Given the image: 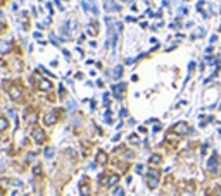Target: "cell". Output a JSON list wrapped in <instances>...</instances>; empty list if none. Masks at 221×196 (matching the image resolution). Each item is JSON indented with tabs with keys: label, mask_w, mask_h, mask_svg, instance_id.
Wrapping results in <instances>:
<instances>
[{
	"label": "cell",
	"mask_w": 221,
	"mask_h": 196,
	"mask_svg": "<svg viewBox=\"0 0 221 196\" xmlns=\"http://www.w3.org/2000/svg\"><path fill=\"white\" fill-rule=\"evenodd\" d=\"M124 89H126V84H124V83H121V84H114L113 86L114 96H116V98H121V96H123V93H124Z\"/></svg>",
	"instance_id": "obj_6"
},
{
	"label": "cell",
	"mask_w": 221,
	"mask_h": 196,
	"mask_svg": "<svg viewBox=\"0 0 221 196\" xmlns=\"http://www.w3.org/2000/svg\"><path fill=\"white\" fill-rule=\"evenodd\" d=\"M123 2H124V0H123Z\"/></svg>",
	"instance_id": "obj_29"
},
{
	"label": "cell",
	"mask_w": 221,
	"mask_h": 196,
	"mask_svg": "<svg viewBox=\"0 0 221 196\" xmlns=\"http://www.w3.org/2000/svg\"><path fill=\"white\" fill-rule=\"evenodd\" d=\"M55 121H57V115L54 114V112H52V114H49V115L45 117V124H47V126H52Z\"/></svg>",
	"instance_id": "obj_10"
},
{
	"label": "cell",
	"mask_w": 221,
	"mask_h": 196,
	"mask_svg": "<svg viewBox=\"0 0 221 196\" xmlns=\"http://www.w3.org/2000/svg\"><path fill=\"white\" fill-rule=\"evenodd\" d=\"M21 95H23V88H21V86H12L11 88V96L14 100H19Z\"/></svg>",
	"instance_id": "obj_8"
},
{
	"label": "cell",
	"mask_w": 221,
	"mask_h": 196,
	"mask_svg": "<svg viewBox=\"0 0 221 196\" xmlns=\"http://www.w3.org/2000/svg\"><path fill=\"white\" fill-rule=\"evenodd\" d=\"M147 186H149L150 189H154V188H157L159 186V172L157 170L150 169L149 172H147Z\"/></svg>",
	"instance_id": "obj_1"
},
{
	"label": "cell",
	"mask_w": 221,
	"mask_h": 196,
	"mask_svg": "<svg viewBox=\"0 0 221 196\" xmlns=\"http://www.w3.org/2000/svg\"><path fill=\"white\" fill-rule=\"evenodd\" d=\"M45 157H47V158H52V157H54V150L52 148H47L45 150Z\"/></svg>",
	"instance_id": "obj_19"
},
{
	"label": "cell",
	"mask_w": 221,
	"mask_h": 196,
	"mask_svg": "<svg viewBox=\"0 0 221 196\" xmlns=\"http://www.w3.org/2000/svg\"><path fill=\"white\" fill-rule=\"evenodd\" d=\"M79 191H81V196H90V188L86 184H83L81 182V188H79Z\"/></svg>",
	"instance_id": "obj_12"
},
{
	"label": "cell",
	"mask_w": 221,
	"mask_h": 196,
	"mask_svg": "<svg viewBox=\"0 0 221 196\" xmlns=\"http://www.w3.org/2000/svg\"><path fill=\"white\" fill-rule=\"evenodd\" d=\"M97 162L100 163V165H105V163H107V153L100 150V152L97 153Z\"/></svg>",
	"instance_id": "obj_9"
},
{
	"label": "cell",
	"mask_w": 221,
	"mask_h": 196,
	"mask_svg": "<svg viewBox=\"0 0 221 196\" xmlns=\"http://www.w3.org/2000/svg\"><path fill=\"white\" fill-rule=\"evenodd\" d=\"M218 162H219V160H218V157L213 155L209 158V162H207V170H209V172H213V174H216V172H218Z\"/></svg>",
	"instance_id": "obj_5"
},
{
	"label": "cell",
	"mask_w": 221,
	"mask_h": 196,
	"mask_svg": "<svg viewBox=\"0 0 221 196\" xmlns=\"http://www.w3.org/2000/svg\"><path fill=\"white\" fill-rule=\"evenodd\" d=\"M31 136H33V139H35V143H38V144H41L43 141H45V133L41 129H33V133H31Z\"/></svg>",
	"instance_id": "obj_4"
},
{
	"label": "cell",
	"mask_w": 221,
	"mask_h": 196,
	"mask_svg": "<svg viewBox=\"0 0 221 196\" xmlns=\"http://www.w3.org/2000/svg\"><path fill=\"white\" fill-rule=\"evenodd\" d=\"M159 129H161V126H159V124H156V126H154V133H157Z\"/></svg>",
	"instance_id": "obj_25"
},
{
	"label": "cell",
	"mask_w": 221,
	"mask_h": 196,
	"mask_svg": "<svg viewBox=\"0 0 221 196\" xmlns=\"http://www.w3.org/2000/svg\"><path fill=\"white\" fill-rule=\"evenodd\" d=\"M105 122H107V124H111V122H113V114H111V110L105 112Z\"/></svg>",
	"instance_id": "obj_16"
},
{
	"label": "cell",
	"mask_w": 221,
	"mask_h": 196,
	"mask_svg": "<svg viewBox=\"0 0 221 196\" xmlns=\"http://www.w3.org/2000/svg\"><path fill=\"white\" fill-rule=\"evenodd\" d=\"M33 174H35V175H40V174H41V167H40V165H35V167H33Z\"/></svg>",
	"instance_id": "obj_18"
},
{
	"label": "cell",
	"mask_w": 221,
	"mask_h": 196,
	"mask_svg": "<svg viewBox=\"0 0 221 196\" xmlns=\"http://www.w3.org/2000/svg\"><path fill=\"white\" fill-rule=\"evenodd\" d=\"M121 74H123V67H121V66H116V67H114V71H113V78H114V79H119Z\"/></svg>",
	"instance_id": "obj_11"
},
{
	"label": "cell",
	"mask_w": 221,
	"mask_h": 196,
	"mask_svg": "<svg viewBox=\"0 0 221 196\" xmlns=\"http://www.w3.org/2000/svg\"><path fill=\"white\" fill-rule=\"evenodd\" d=\"M130 143H140V138L138 136H137V134H131V136H130Z\"/></svg>",
	"instance_id": "obj_17"
},
{
	"label": "cell",
	"mask_w": 221,
	"mask_h": 196,
	"mask_svg": "<svg viewBox=\"0 0 221 196\" xmlns=\"http://www.w3.org/2000/svg\"><path fill=\"white\" fill-rule=\"evenodd\" d=\"M216 40H218V36H216V34H213V36H211V43H214Z\"/></svg>",
	"instance_id": "obj_26"
},
{
	"label": "cell",
	"mask_w": 221,
	"mask_h": 196,
	"mask_svg": "<svg viewBox=\"0 0 221 196\" xmlns=\"http://www.w3.org/2000/svg\"><path fill=\"white\" fill-rule=\"evenodd\" d=\"M54 4H55L57 7H59V11H62V5H60V2H59V0H54Z\"/></svg>",
	"instance_id": "obj_23"
},
{
	"label": "cell",
	"mask_w": 221,
	"mask_h": 196,
	"mask_svg": "<svg viewBox=\"0 0 221 196\" xmlns=\"http://www.w3.org/2000/svg\"><path fill=\"white\" fill-rule=\"evenodd\" d=\"M161 155H152V157H150V160H149V162L150 163H154V165H157V163H161Z\"/></svg>",
	"instance_id": "obj_14"
},
{
	"label": "cell",
	"mask_w": 221,
	"mask_h": 196,
	"mask_svg": "<svg viewBox=\"0 0 221 196\" xmlns=\"http://www.w3.org/2000/svg\"><path fill=\"white\" fill-rule=\"evenodd\" d=\"M181 196H194V194H192V193H187V191H185V193H183V194H181Z\"/></svg>",
	"instance_id": "obj_27"
},
{
	"label": "cell",
	"mask_w": 221,
	"mask_h": 196,
	"mask_svg": "<svg viewBox=\"0 0 221 196\" xmlns=\"http://www.w3.org/2000/svg\"><path fill=\"white\" fill-rule=\"evenodd\" d=\"M187 131H188V126H187V122H178V124H175L173 126V133L175 134H187Z\"/></svg>",
	"instance_id": "obj_3"
},
{
	"label": "cell",
	"mask_w": 221,
	"mask_h": 196,
	"mask_svg": "<svg viewBox=\"0 0 221 196\" xmlns=\"http://www.w3.org/2000/svg\"><path fill=\"white\" fill-rule=\"evenodd\" d=\"M135 170H137V172H138V174H140V172H142V170H143V165H140V163H138V165L135 167Z\"/></svg>",
	"instance_id": "obj_21"
},
{
	"label": "cell",
	"mask_w": 221,
	"mask_h": 196,
	"mask_svg": "<svg viewBox=\"0 0 221 196\" xmlns=\"http://www.w3.org/2000/svg\"><path fill=\"white\" fill-rule=\"evenodd\" d=\"M100 184L102 186H116L118 181H119V175L113 174V175H100Z\"/></svg>",
	"instance_id": "obj_2"
},
{
	"label": "cell",
	"mask_w": 221,
	"mask_h": 196,
	"mask_svg": "<svg viewBox=\"0 0 221 196\" xmlns=\"http://www.w3.org/2000/svg\"><path fill=\"white\" fill-rule=\"evenodd\" d=\"M38 88L43 89V91H49V89L52 88V83H50L47 78H41V79H38Z\"/></svg>",
	"instance_id": "obj_7"
},
{
	"label": "cell",
	"mask_w": 221,
	"mask_h": 196,
	"mask_svg": "<svg viewBox=\"0 0 221 196\" xmlns=\"http://www.w3.org/2000/svg\"><path fill=\"white\" fill-rule=\"evenodd\" d=\"M119 115H121V117H126V115H128V112H126V110H124V108H123V110L119 112Z\"/></svg>",
	"instance_id": "obj_24"
},
{
	"label": "cell",
	"mask_w": 221,
	"mask_h": 196,
	"mask_svg": "<svg viewBox=\"0 0 221 196\" xmlns=\"http://www.w3.org/2000/svg\"><path fill=\"white\" fill-rule=\"evenodd\" d=\"M216 196H221V189H218V193H216Z\"/></svg>",
	"instance_id": "obj_28"
},
{
	"label": "cell",
	"mask_w": 221,
	"mask_h": 196,
	"mask_svg": "<svg viewBox=\"0 0 221 196\" xmlns=\"http://www.w3.org/2000/svg\"><path fill=\"white\" fill-rule=\"evenodd\" d=\"M180 14H183V16H185V14H188V9L181 7V9H180Z\"/></svg>",
	"instance_id": "obj_22"
},
{
	"label": "cell",
	"mask_w": 221,
	"mask_h": 196,
	"mask_svg": "<svg viewBox=\"0 0 221 196\" xmlns=\"http://www.w3.org/2000/svg\"><path fill=\"white\" fill-rule=\"evenodd\" d=\"M9 48H11V47H9L7 43H2V45H0V52H7Z\"/></svg>",
	"instance_id": "obj_20"
},
{
	"label": "cell",
	"mask_w": 221,
	"mask_h": 196,
	"mask_svg": "<svg viewBox=\"0 0 221 196\" xmlns=\"http://www.w3.org/2000/svg\"><path fill=\"white\" fill-rule=\"evenodd\" d=\"M9 127V122L5 117H0V131H5Z\"/></svg>",
	"instance_id": "obj_13"
},
{
	"label": "cell",
	"mask_w": 221,
	"mask_h": 196,
	"mask_svg": "<svg viewBox=\"0 0 221 196\" xmlns=\"http://www.w3.org/2000/svg\"><path fill=\"white\" fill-rule=\"evenodd\" d=\"M113 194H114V196H124V189H123V188H116Z\"/></svg>",
	"instance_id": "obj_15"
}]
</instances>
